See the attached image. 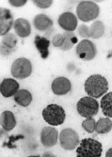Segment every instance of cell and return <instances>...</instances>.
I'll return each instance as SVG.
<instances>
[{
  "label": "cell",
  "mask_w": 112,
  "mask_h": 157,
  "mask_svg": "<svg viewBox=\"0 0 112 157\" xmlns=\"http://www.w3.org/2000/svg\"><path fill=\"white\" fill-rule=\"evenodd\" d=\"M85 91L88 96L95 99L103 96L109 90V82L107 79L102 75L94 74L87 78L85 84Z\"/></svg>",
  "instance_id": "6da1fadb"
},
{
  "label": "cell",
  "mask_w": 112,
  "mask_h": 157,
  "mask_svg": "<svg viewBox=\"0 0 112 157\" xmlns=\"http://www.w3.org/2000/svg\"><path fill=\"white\" fill-rule=\"evenodd\" d=\"M102 143L93 138H85L80 141L76 149V157H100Z\"/></svg>",
  "instance_id": "7a4b0ae2"
},
{
  "label": "cell",
  "mask_w": 112,
  "mask_h": 157,
  "mask_svg": "<svg viewBox=\"0 0 112 157\" xmlns=\"http://www.w3.org/2000/svg\"><path fill=\"white\" fill-rule=\"evenodd\" d=\"M42 118L49 126H60L66 120V111L58 104H49L43 109Z\"/></svg>",
  "instance_id": "3957f363"
},
{
  "label": "cell",
  "mask_w": 112,
  "mask_h": 157,
  "mask_svg": "<svg viewBox=\"0 0 112 157\" xmlns=\"http://www.w3.org/2000/svg\"><path fill=\"white\" fill-rule=\"evenodd\" d=\"M100 8L93 1H81L76 8L77 17L82 22H91L97 18Z\"/></svg>",
  "instance_id": "277c9868"
},
{
  "label": "cell",
  "mask_w": 112,
  "mask_h": 157,
  "mask_svg": "<svg viewBox=\"0 0 112 157\" xmlns=\"http://www.w3.org/2000/svg\"><path fill=\"white\" fill-rule=\"evenodd\" d=\"M100 105L98 101L91 96H84L77 102V111L84 118H91L96 116L99 110Z\"/></svg>",
  "instance_id": "5b68a950"
},
{
  "label": "cell",
  "mask_w": 112,
  "mask_h": 157,
  "mask_svg": "<svg viewBox=\"0 0 112 157\" xmlns=\"http://www.w3.org/2000/svg\"><path fill=\"white\" fill-rule=\"evenodd\" d=\"M33 66L30 60L26 57H19L12 63L10 73L15 79H25L30 76Z\"/></svg>",
  "instance_id": "8992f818"
},
{
  "label": "cell",
  "mask_w": 112,
  "mask_h": 157,
  "mask_svg": "<svg viewBox=\"0 0 112 157\" xmlns=\"http://www.w3.org/2000/svg\"><path fill=\"white\" fill-rule=\"evenodd\" d=\"M59 142L61 147L66 151L74 150L79 144V136L74 129L66 128L62 129L59 135Z\"/></svg>",
  "instance_id": "52a82bcc"
},
{
  "label": "cell",
  "mask_w": 112,
  "mask_h": 157,
  "mask_svg": "<svg viewBox=\"0 0 112 157\" xmlns=\"http://www.w3.org/2000/svg\"><path fill=\"white\" fill-rule=\"evenodd\" d=\"M97 47L89 39H83L76 45V55L83 61H91L97 55Z\"/></svg>",
  "instance_id": "ba28073f"
},
{
  "label": "cell",
  "mask_w": 112,
  "mask_h": 157,
  "mask_svg": "<svg viewBox=\"0 0 112 157\" xmlns=\"http://www.w3.org/2000/svg\"><path fill=\"white\" fill-rule=\"evenodd\" d=\"M41 144L46 147H52L57 144L59 140V133L54 127H44L40 135Z\"/></svg>",
  "instance_id": "9c48e42d"
},
{
  "label": "cell",
  "mask_w": 112,
  "mask_h": 157,
  "mask_svg": "<svg viewBox=\"0 0 112 157\" xmlns=\"http://www.w3.org/2000/svg\"><path fill=\"white\" fill-rule=\"evenodd\" d=\"M58 25L65 31L73 32L78 27V17L70 11L63 12L58 18Z\"/></svg>",
  "instance_id": "30bf717a"
},
{
  "label": "cell",
  "mask_w": 112,
  "mask_h": 157,
  "mask_svg": "<svg viewBox=\"0 0 112 157\" xmlns=\"http://www.w3.org/2000/svg\"><path fill=\"white\" fill-rule=\"evenodd\" d=\"M51 90L56 96H64L71 91L72 82L65 76H58L52 82Z\"/></svg>",
  "instance_id": "8fae6325"
},
{
  "label": "cell",
  "mask_w": 112,
  "mask_h": 157,
  "mask_svg": "<svg viewBox=\"0 0 112 157\" xmlns=\"http://www.w3.org/2000/svg\"><path fill=\"white\" fill-rule=\"evenodd\" d=\"M13 16L10 10L6 8H0V35L4 36L10 33L11 28L14 25Z\"/></svg>",
  "instance_id": "7c38bea8"
},
{
  "label": "cell",
  "mask_w": 112,
  "mask_h": 157,
  "mask_svg": "<svg viewBox=\"0 0 112 157\" xmlns=\"http://www.w3.org/2000/svg\"><path fill=\"white\" fill-rule=\"evenodd\" d=\"M19 87V83L16 81L15 78H5L0 84L1 95L5 98L14 96L16 92L20 90Z\"/></svg>",
  "instance_id": "4fadbf2b"
},
{
  "label": "cell",
  "mask_w": 112,
  "mask_h": 157,
  "mask_svg": "<svg viewBox=\"0 0 112 157\" xmlns=\"http://www.w3.org/2000/svg\"><path fill=\"white\" fill-rule=\"evenodd\" d=\"M34 44L38 52L40 53L41 58L47 59L49 56V46L50 44H52L50 40L44 36H41L40 35H36L34 39Z\"/></svg>",
  "instance_id": "5bb4252c"
},
{
  "label": "cell",
  "mask_w": 112,
  "mask_h": 157,
  "mask_svg": "<svg viewBox=\"0 0 112 157\" xmlns=\"http://www.w3.org/2000/svg\"><path fill=\"white\" fill-rule=\"evenodd\" d=\"M13 28L16 32V35L22 38L27 37L31 34L30 23L25 18L20 17L16 19Z\"/></svg>",
  "instance_id": "9a60e30c"
},
{
  "label": "cell",
  "mask_w": 112,
  "mask_h": 157,
  "mask_svg": "<svg viewBox=\"0 0 112 157\" xmlns=\"http://www.w3.org/2000/svg\"><path fill=\"white\" fill-rule=\"evenodd\" d=\"M33 25L37 31L45 32L54 25V22L46 14H38L34 17Z\"/></svg>",
  "instance_id": "2e32d148"
},
{
  "label": "cell",
  "mask_w": 112,
  "mask_h": 157,
  "mask_svg": "<svg viewBox=\"0 0 112 157\" xmlns=\"http://www.w3.org/2000/svg\"><path fill=\"white\" fill-rule=\"evenodd\" d=\"M0 123L4 130L7 132L11 131L12 129H14V128L16 125V119L15 115L10 110L2 112L0 117Z\"/></svg>",
  "instance_id": "e0dca14e"
},
{
  "label": "cell",
  "mask_w": 112,
  "mask_h": 157,
  "mask_svg": "<svg viewBox=\"0 0 112 157\" xmlns=\"http://www.w3.org/2000/svg\"><path fill=\"white\" fill-rule=\"evenodd\" d=\"M14 101L16 104L21 107H28L30 105L33 100V96L30 92L25 89H21L16 92L15 96H13Z\"/></svg>",
  "instance_id": "ac0fdd59"
},
{
  "label": "cell",
  "mask_w": 112,
  "mask_h": 157,
  "mask_svg": "<svg viewBox=\"0 0 112 157\" xmlns=\"http://www.w3.org/2000/svg\"><path fill=\"white\" fill-rule=\"evenodd\" d=\"M100 108L103 116L112 118V91L106 93L100 101Z\"/></svg>",
  "instance_id": "d6986e66"
},
{
  "label": "cell",
  "mask_w": 112,
  "mask_h": 157,
  "mask_svg": "<svg viewBox=\"0 0 112 157\" xmlns=\"http://www.w3.org/2000/svg\"><path fill=\"white\" fill-rule=\"evenodd\" d=\"M112 129V121L109 117H102L96 122V130L97 134H108Z\"/></svg>",
  "instance_id": "ffe728a7"
},
{
  "label": "cell",
  "mask_w": 112,
  "mask_h": 157,
  "mask_svg": "<svg viewBox=\"0 0 112 157\" xmlns=\"http://www.w3.org/2000/svg\"><path fill=\"white\" fill-rule=\"evenodd\" d=\"M62 34L64 36L65 41H64L63 45L61 46L60 49L63 51H67L72 49L78 42V38H77L76 35L74 34V32L65 31Z\"/></svg>",
  "instance_id": "44dd1931"
},
{
  "label": "cell",
  "mask_w": 112,
  "mask_h": 157,
  "mask_svg": "<svg viewBox=\"0 0 112 157\" xmlns=\"http://www.w3.org/2000/svg\"><path fill=\"white\" fill-rule=\"evenodd\" d=\"M105 32V27L103 23L101 21H95L90 26V33L91 37L93 39L101 38Z\"/></svg>",
  "instance_id": "7402d4cb"
},
{
  "label": "cell",
  "mask_w": 112,
  "mask_h": 157,
  "mask_svg": "<svg viewBox=\"0 0 112 157\" xmlns=\"http://www.w3.org/2000/svg\"><path fill=\"white\" fill-rule=\"evenodd\" d=\"M17 42H18V39H17V36H16V34L10 32L3 36L1 44H5V46L9 47L10 49L15 50L16 46L17 44Z\"/></svg>",
  "instance_id": "603a6c76"
},
{
  "label": "cell",
  "mask_w": 112,
  "mask_h": 157,
  "mask_svg": "<svg viewBox=\"0 0 112 157\" xmlns=\"http://www.w3.org/2000/svg\"><path fill=\"white\" fill-rule=\"evenodd\" d=\"M96 121L94 120L93 117L91 118H86L82 122V128L89 134H92L96 130Z\"/></svg>",
  "instance_id": "cb8c5ba5"
},
{
  "label": "cell",
  "mask_w": 112,
  "mask_h": 157,
  "mask_svg": "<svg viewBox=\"0 0 112 157\" xmlns=\"http://www.w3.org/2000/svg\"><path fill=\"white\" fill-rule=\"evenodd\" d=\"M78 34L81 36L83 39H89L91 38V33H90V27L86 25H80L78 28Z\"/></svg>",
  "instance_id": "d4e9b609"
},
{
  "label": "cell",
  "mask_w": 112,
  "mask_h": 157,
  "mask_svg": "<svg viewBox=\"0 0 112 157\" xmlns=\"http://www.w3.org/2000/svg\"><path fill=\"white\" fill-rule=\"evenodd\" d=\"M64 41H65V38H64L63 34H55V35L53 36L51 43L54 46V47L60 49L61 46L63 45Z\"/></svg>",
  "instance_id": "484cf974"
},
{
  "label": "cell",
  "mask_w": 112,
  "mask_h": 157,
  "mask_svg": "<svg viewBox=\"0 0 112 157\" xmlns=\"http://www.w3.org/2000/svg\"><path fill=\"white\" fill-rule=\"evenodd\" d=\"M33 4L40 9H47L53 5L52 0H34Z\"/></svg>",
  "instance_id": "4316f807"
},
{
  "label": "cell",
  "mask_w": 112,
  "mask_h": 157,
  "mask_svg": "<svg viewBox=\"0 0 112 157\" xmlns=\"http://www.w3.org/2000/svg\"><path fill=\"white\" fill-rule=\"evenodd\" d=\"M15 50L13 49H10L9 47L5 46V44H1V46H0V51H1V56H9L10 55H11L13 53V51Z\"/></svg>",
  "instance_id": "83f0119b"
},
{
  "label": "cell",
  "mask_w": 112,
  "mask_h": 157,
  "mask_svg": "<svg viewBox=\"0 0 112 157\" xmlns=\"http://www.w3.org/2000/svg\"><path fill=\"white\" fill-rule=\"evenodd\" d=\"M8 3L13 7L19 8L22 6H24L27 4V0H9Z\"/></svg>",
  "instance_id": "f1b7e54d"
},
{
  "label": "cell",
  "mask_w": 112,
  "mask_h": 157,
  "mask_svg": "<svg viewBox=\"0 0 112 157\" xmlns=\"http://www.w3.org/2000/svg\"><path fill=\"white\" fill-rule=\"evenodd\" d=\"M54 27H52V28L48 29L47 31L44 32V36L49 39L50 36H52V35L54 34Z\"/></svg>",
  "instance_id": "f546056e"
},
{
  "label": "cell",
  "mask_w": 112,
  "mask_h": 157,
  "mask_svg": "<svg viewBox=\"0 0 112 157\" xmlns=\"http://www.w3.org/2000/svg\"><path fill=\"white\" fill-rule=\"evenodd\" d=\"M41 157H57V156H56L54 154H53L52 152H50V151H47V152H44L43 154H42Z\"/></svg>",
  "instance_id": "4dcf8cb0"
},
{
  "label": "cell",
  "mask_w": 112,
  "mask_h": 157,
  "mask_svg": "<svg viewBox=\"0 0 112 157\" xmlns=\"http://www.w3.org/2000/svg\"><path fill=\"white\" fill-rule=\"evenodd\" d=\"M105 157H112V147L109 148L105 154Z\"/></svg>",
  "instance_id": "1f68e13d"
},
{
  "label": "cell",
  "mask_w": 112,
  "mask_h": 157,
  "mask_svg": "<svg viewBox=\"0 0 112 157\" xmlns=\"http://www.w3.org/2000/svg\"><path fill=\"white\" fill-rule=\"evenodd\" d=\"M27 157H41L40 155H30V156H27Z\"/></svg>",
  "instance_id": "d6a6232c"
},
{
  "label": "cell",
  "mask_w": 112,
  "mask_h": 157,
  "mask_svg": "<svg viewBox=\"0 0 112 157\" xmlns=\"http://www.w3.org/2000/svg\"><path fill=\"white\" fill-rule=\"evenodd\" d=\"M111 56H112V52H111Z\"/></svg>",
  "instance_id": "836d02e7"
}]
</instances>
